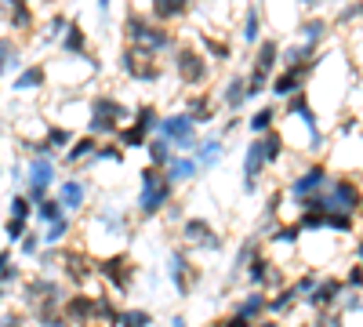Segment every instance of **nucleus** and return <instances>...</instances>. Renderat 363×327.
<instances>
[{"instance_id":"obj_42","label":"nucleus","mask_w":363,"mask_h":327,"mask_svg":"<svg viewBox=\"0 0 363 327\" xmlns=\"http://www.w3.org/2000/svg\"><path fill=\"white\" fill-rule=\"evenodd\" d=\"M200 48H203V55H215L218 62H225V58L233 55V48H229L225 40H218V37H211V33H203V37H200Z\"/></svg>"},{"instance_id":"obj_14","label":"nucleus","mask_w":363,"mask_h":327,"mask_svg":"<svg viewBox=\"0 0 363 327\" xmlns=\"http://www.w3.org/2000/svg\"><path fill=\"white\" fill-rule=\"evenodd\" d=\"M313 66H316V62H306V66H284V73H280V77H272V80H269L272 95H277V99H291V95H298L301 87H306V80H309Z\"/></svg>"},{"instance_id":"obj_7","label":"nucleus","mask_w":363,"mask_h":327,"mask_svg":"<svg viewBox=\"0 0 363 327\" xmlns=\"http://www.w3.org/2000/svg\"><path fill=\"white\" fill-rule=\"evenodd\" d=\"M22 302H26V316L37 313V309H48V306H62L66 302V287H62V280H55V277H33L22 287Z\"/></svg>"},{"instance_id":"obj_64","label":"nucleus","mask_w":363,"mask_h":327,"mask_svg":"<svg viewBox=\"0 0 363 327\" xmlns=\"http://www.w3.org/2000/svg\"><path fill=\"white\" fill-rule=\"evenodd\" d=\"M215 327H222V323H215Z\"/></svg>"},{"instance_id":"obj_51","label":"nucleus","mask_w":363,"mask_h":327,"mask_svg":"<svg viewBox=\"0 0 363 327\" xmlns=\"http://www.w3.org/2000/svg\"><path fill=\"white\" fill-rule=\"evenodd\" d=\"M66 29H69V15H51V18H48V40L62 37Z\"/></svg>"},{"instance_id":"obj_57","label":"nucleus","mask_w":363,"mask_h":327,"mask_svg":"<svg viewBox=\"0 0 363 327\" xmlns=\"http://www.w3.org/2000/svg\"><path fill=\"white\" fill-rule=\"evenodd\" d=\"M99 11H102V18H109V0H99Z\"/></svg>"},{"instance_id":"obj_55","label":"nucleus","mask_w":363,"mask_h":327,"mask_svg":"<svg viewBox=\"0 0 363 327\" xmlns=\"http://www.w3.org/2000/svg\"><path fill=\"white\" fill-rule=\"evenodd\" d=\"M222 327H255V323H251V320H244V316H236V313H233V316H225V320H222Z\"/></svg>"},{"instance_id":"obj_8","label":"nucleus","mask_w":363,"mask_h":327,"mask_svg":"<svg viewBox=\"0 0 363 327\" xmlns=\"http://www.w3.org/2000/svg\"><path fill=\"white\" fill-rule=\"evenodd\" d=\"M120 70H124L131 80H138V84H157L160 77H164V66H160V58H153V55H145V51H138V48H131V44H124L120 48Z\"/></svg>"},{"instance_id":"obj_3","label":"nucleus","mask_w":363,"mask_h":327,"mask_svg":"<svg viewBox=\"0 0 363 327\" xmlns=\"http://www.w3.org/2000/svg\"><path fill=\"white\" fill-rule=\"evenodd\" d=\"M131 124V109L116 95H99L87 102V135L95 138H116V131Z\"/></svg>"},{"instance_id":"obj_17","label":"nucleus","mask_w":363,"mask_h":327,"mask_svg":"<svg viewBox=\"0 0 363 327\" xmlns=\"http://www.w3.org/2000/svg\"><path fill=\"white\" fill-rule=\"evenodd\" d=\"M265 167L269 164H265V153H262V142L255 138L247 145V153H244V193H255L258 189V178H262Z\"/></svg>"},{"instance_id":"obj_52","label":"nucleus","mask_w":363,"mask_h":327,"mask_svg":"<svg viewBox=\"0 0 363 327\" xmlns=\"http://www.w3.org/2000/svg\"><path fill=\"white\" fill-rule=\"evenodd\" d=\"M342 284H345V291H359V287H363V265H352L349 277H345Z\"/></svg>"},{"instance_id":"obj_50","label":"nucleus","mask_w":363,"mask_h":327,"mask_svg":"<svg viewBox=\"0 0 363 327\" xmlns=\"http://www.w3.org/2000/svg\"><path fill=\"white\" fill-rule=\"evenodd\" d=\"M26 233H29V222H18V218H8V222H4V236H8L11 244H18Z\"/></svg>"},{"instance_id":"obj_56","label":"nucleus","mask_w":363,"mask_h":327,"mask_svg":"<svg viewBox=\"0 0 363 327\" xmlns=\"http://www.w3.org/2000/svg\"><path fill=\"white\" fill-rule=\"evenodd\" d=\"M15 258H11V251H0V277H4L8 273V265H11Z\"/></svg>"},{"instance_id":"obj_63","label":"nucleus","mask_w":363,"mask_h":327,"mask_svg":"<svg viewBox=\"0 0 363 327\" xmlns=\"http://www.w3.org/2000/svg\"><path fill=\"white\" fill-rule=\"evenodd\" d=\"M0 302H4V287H0Z\"/></svg>"},{"instance_id":"obj_11","label":"nucleus","mask_w":363,"mask_h":327,"mask_svg":"<svg viewBox=\"0 0 363 327\" xmlns=\"http://www.w3.org/2000/svg\"><path fill=\"white\" fill-rule=\"evenodd\" d=\"M58 270H62V277L73 287H84L91 277L99 273V265H91L87 251H80V248H58Z\"/></svg>"},{"instance_id":"obj_33","label":"nucleus","mask_w":363,"mask_h":327,"mask_svg":"<svg viewBox=\"0 0 363 327\" xmlns=\"http://www.w3.org/2000/svg\"><path fill=\"white\" fill-rule=\"evenodd\" d=\"M145 138H149V131H145V128H138L135 121H131V124H124V128L116 131V145H120V150H142Z\"/></svg>"},{"instance_id":"obj_35","label":"nucleus","mask_w":363,"mask_h":327,"mask_svg":"<svg viewBox=\"0 0 363 327\" xmlns=\"http://www.w3.org/2000/svg\"><path fill=\"white\" fill-rule=\"evenodd\" d=\"M69 229H73V222H69L66 215L58 218V222H48L44 233H40V244H44V248H58V244H62L66 236H69Z\"/></svg>"},{"instance_id":"obj_58","label":"nucleus","mask_w":363,"mask_h":327,"mask_svg":"<svg viewBox=\"0 0 363 327\" xmlns=\"http://www.w3.org/2000/svg\"><path fill=\"white\" fill-rule=\"evenodd\" d=\"M171 327H189V320H186V316H174V320H171Z\"/></svg>"},{"instance_id":"obj_28","label":"nucleus","mask_w":363,"mask_h":327,"mask_svg":"<svg viewBox=\"0 0 363 327\" xmlns=\"http://www.w3.org/2000/svg\"><path fill=\"white\" fill-rule=\"evenodd\" d=\"M95 150H99V138H95V135H77L73 145L66 150V164L77 167V164H84V160L95 157Z\"/></svg>"},{"instance_id":"obj_31","label":"nucleus","mask_w":363,"mask_h":327,"mask_svg":"<svg viewBox=\"0 0 363 327\" xmlns=\"http://www.w3.org/2000/svg\"><path fill=\"white\" fill-rule=\"evenodd\" d=\"M277 58H280V44L277 40H262L258 51H255V66L251 70H262L272 77V70H277Z\"/></svg>"},{"instance_id":"obj_5","label":"nucleus","mask_w":363,"mask_h":327,"mask_svg":"<svg viewBox=\"0 0 363 327\" xmlns=\"http://www.w3.org/2000/svg\"><path fill=\"white\" fill-rule=\"evenodd\" d=\"M58 182V164L55 157H29L26 160V196L29 204H40L51 196V186Z\"/></svg>"},{"instance_id":"obj_9","label":"nucleus","mask_w":363,"mask_h":327,"mask_svg":"<svg viewBox=\"0 0 363 327\" xmlns=\"http://www.w3.org/2000/svg\"><path fill=\"white\" fill-rule=\"evenodd\" d=\"M182 244H186V251H207V255H215L222 251V236L215 233V226H211L207 218H182Z\"/></svg>"},{"instance_id":"obj_41","label":"nucleus","mask_w":363,"mask_h":327,"mask_svg":"<svg viewBox=\"0 0 363 327\" xmlns=\"http://www.w3.org/2000/svg\"><path fill=\"white\" fill-rule=\"evenodd\" d=\"M116 327H153V313L149 309H120Z\"/></svg>"},{"instance_id":"obj_22","label":"nucleus","mask_w":363,"mask_h":327,"mask_svg":"<svg viewBox=\"0 0 363 327\" xmlns=\"http://www.w3.org/2000/svg\"><path fill=\"white\" fill-rule=\"evenodd\" d=\"M225 157V142L222 138H200L196 142V150H193V160L200 171H211V167H218Z\"/></svg>"},{"instance_id":"obj_26","label":"nucleus","mask_w":363,"mask_h":327,"mask_svg":"<svg viewBox=\"0 0 363 327\" xmlns=\"http://www.w3.org/2000/svg\"><path fill=\"white\" fill-rule=\"evenodd\" d=\"M142 150H145V157H149V164H153V167H167L174 160V145L167 138H160V135H149Z\"/></svg>"},{"instance_id":"obj_61","label":"nucleus","mask_w":363,"mask_h":327,"mask_svg":"<svg viewBox=\"0 0 363 327\" xmlns=\"http://www.w3.org/2000/svg\"><path fill=\"white\" fill-rule=\"evenodd\" d=\"M306 4H309V8H316V4H323V0H306Z\"/></svg>"},{"instance_id":"obj_46","label":"nucleus","mask_w":363,"mask_h":327,"mask_svg":"<svg viewBox=\"0 0 363 327\" xmlns=\"http://www.w3.org/2000/svg\"><path fill=\"white\" fill-rule=\"evenodd\" d=\"M40 248H44V244H40V233L29 229V233L22 236V240H18V248H15V251H18L22 258H37V255H40Z\"/></svg>"},{"instance_id":"obj_36","label":"nucleus","mask_w":363,"mask_h":327,"mask_svg":"<svg viewBox=\"0 0 363 327\" xmlns=\"http://www.w3.org/2000/svg\"><path fill=\"white\" fill-rule=\"evenodd\" d=\"M73 138H77V135H73L69 128H62V124H51L48 135H44V142H48V150H51V153H66L69 145H73Z\"/></svg>"},{"instance_id":"obj_18","label":"nucleus","mask_w":363,"mask_h":327,"mask_svg":"<svg viewBox=\"0 0 363 327\" xmlns=\"http://www.w3.org/2000/svg\"><path fill=\"white\" fill-rule=\"evenodd\" d=\"M58 204L66 207V215L69 211H80V207H87V182L84 178H66V182H58Z\"/></svg>"},{"instance_id":"obj_15","label":"nucleus","mask_w":363,"mask_h":327,"mask_svg":"<svg viewBox=\"0 0 363 327\" xmlns=\"http://www.w3.org/2000/svg\"><path fill=\"white\" fill-rule=\"evenodd\" d=\"M167 273H171L174 291L182 294V299H186V294L193 291V277H196V270H193V262H189V251H186V248H174V251H171Z\"/></svg>"},{"instance_id":"obj_21","label":"nucleus","mask_w":363,"mask_h":327,"mask_svg":"<svg viewBox=\"0 0 363 327\" xmlns=\"http://www.w3.org/2000/svg\"><path fill=\"white\" fill-rule=\"evenodd\" d=\"M58 51L62 55H73V58H87V62H95V58L87 55V33L80 22H69V29L62 37H58Z\"/></svg>"},{"instance_id":"obj_43","label":"nucleus","mask_w":363,"mask_h":327,"mask_svg":"<svg viewBox=\"0 0 363 327\" xmlns=\"http://www.w3.org/2000/svg\"><path fill=\"white\" fill-rule=\"evenodd\" d=\"M15 66H18V48H15V40L0 37V77H4L8 70H15Z\"/></svg>"},{"instance_id":"obj_23","label":"nucleus","mask_w":363,"mask_h":327,"mask_svg":"<svg viewBox=\"0 0 363 327\" xmlns=\"http://www.w3.org/2000/svg\"><path fill=\"white\" fill-rule=\"evenodd\" d=\"M236 316H244V320H251V323H258L265 313H269V294L262 291V287H255L251 294H247V299L244 302H240L236 309H233Z\"/></svg>"},{"instance_id":"obj_32","label":"nucleus","mask_w":363,"mask_h":327,"mask_svg":"<svg viewBox=\"0 0 363 327\" xmlns=\"http://www.w3.org/2000/svg\"><path fill=\"white\" fill-rule=\"evenodd\" d=\"M131 121H135L138 128H145L149 135H157V128H160V109H157L153 102H142V106L131 109Z\"/></svg>"},{"instance_id":"obj_44","label":"nucleus","mask_w":363,"mask_h":327,"mask_svg":"<svg viewBox=\"0 0 363 327\" xmlns=\"http://www.w3.org/2000/svg\"><path fill=\"white\" fill-rule=\"evenodd\" d=\"M29 215H33V204H29V196H26V193H15L11 204H8V218L29 222Z\"/></svg>"},{"instance_id":"obj_30","label":"nucleus","mask_w":363,"mask_h":327,"mask_svg":"<svg viewBox=\"0 0 363 327\" xmlns=\"http://www.w3.org/2000/svg\"><path fill=\"white\" fill-rule=\"evenodd\" d=\"M44 84H48V70H44V66H26V70L11 80L15 92H37V87H44Z\"/></svg>"},{"instance_id":"obj_20","label":"nucleus","mask_w":363,"mask_h":327,"mask_svg":"<svg viewBox=\"0 0 363 327\" xmlns=\"http://www.w3.org/2000/svg\"><path fill=\"white\" fill-rule=\"evenodd\" d=\"M345 294V284L338 280V277H327V280H320L316 287H313V294H309V306L320 313V309H330L335 306V299H342Z\"/></svg>"},{"instance_id":"obj_53","label":"nucleus","mask_w":363,"mask_h":327,"mask_svg":"<svg viewBox=\"0 0 363 327\" xmlns=\"http://www.w3.org/2000/svg\"><path fill=\"white\" fill-rule=\"evenodd\" d=\"M359 15H363V4H352V8H345V11L338 15V22H342V26H349V22H356Z\"/></svg>"},{"instance_id":"obj_4","label":"nucleus","mask_w":363,"mask_h":327,"mask_svg":"<svg viewBox=\"0 0 363 327\" xmlns=\"http://www.w3.org/2000/svg\"><path fill=\"white\" fill-rule=\"evenodd\" d=\"M171 70L182 84H189V87H203L207 77H211V66H207V55L193 44H178L171 51Z\"/></svg>"},{"instance_id":"obj_27","label":"nucleus","mask_w":363,"mask_h":327,"mask_svg":"<svg viewBox=\"0 0 363 327\" xmlns=\"http://www.w3.org/2000/svg\"><path fill=\"white\" fill-rule=\"evenodd\" d=\"M251 99H247V77H233L229 84H225V92H222V106L229 109V113H236V109H244Z\"/></svg>"},{"instance_id":"obj_49","label":"nucleus","mask_w":363,"mask_h":327,"mask_svg":"<svg viewBox=\"0 0 363 327\" xmlns=\"http://www.w3.org/2000/svg\"><path fill=\"white\" fill-rule=\"evenodd\" d=\"M298 236H301V229H298V222H294V226H280L277 233L269 236V240H272V244H291V248H294Z\"/></svg>"},{"instance_id":"obj_34","label":"nucleus","mask_w":363,"mask_h":327,"mask_svg":"<svg viewBox=\"0 0 363 327\" xmlns=\"http://www.w3.org/2000/svg\"><path fill=\"white\" fill-rule=\"evenodd\" d=\"M258 142H262V153H265L269 167L284 160V135L280 131H265V135H258Z\"/></svg>"},{"instance_id":"obj_19","label":"nucleus","mask_w":363,"mask_h":327,"mask_svg":"<svg viewBox=\"0 0 363 327\" xmlns=\"http://www.w3.org/2000/svg\"><path fill=\"white\" fill-rule=\"evenodd\" d=\"M29 4H33V0H0V11L8 15L15 33H29V29H33V8Z\"/></svg>"},{"instance_id":"obj_12","label":"nucleus","mask_w":363,"mask_h":327,"mask_svg":"<svg viewBox=\"0 0 363 327\" xmlns=\"http://www.w3.org/2000/svg\"><path fill=\"white\" fill-rule=\"evenodd\" d=\"M62 313L69 323H99V294H87V291H77V294H66L62 302Z\"/></svg>"},{"instance_id":"obj_62","label":"nucleus","mask_w":363,"mask_h":327,"mask_svg":"<svg viewBox=\"0 0 363 327\" xmlns=\"http://www.w3.org/2000/svg\"><path fill=\"white\" fill-rule=\"evenodd\" d=\"M84 327H102V323H84Z\"/></svg>"},{"instance_id":"obj_29","label":"nucleus","mask_w":363,"mask_h":327,"mask_svg":"<svg viewBox=\"0 0 363 327\" xmlns=\"http://www.w3.org/2000/svg\"><path fill=\"white\" fill-rule=\"evenodd\" d=\"M186 113H189V121L200 128V124H211L218 116V109H215V102H211L207 95H193L189 102H186Z\"/></svg>"},{"instance_id":"obj_45","label":"nucleus","mask_w":363,"mask_h":327,"mask_svg":"<svg viewBox=\"0 0 363 327\" xmlns=\"http://www.w3.org/2000/svg\"><path fill=\"white\" fill-rule=\"evenodd\" d=\"M258 37H262V15H258V8H247V15H244V40L258 44Z\"/></svg>"},{"instance_id":"obj_40","label":"nucleus","mask_w":363,"mask_h":327,"mask_svg":"<svg viewBox=\"0 0 363 327\" xmlns=\"http://www.w3.org/2000/svg\"><path fill=\"white\" fill-rule=\"evenodd\" d=\"M109 160H116V164H124V150L116 145V138L113 142H99V150H95V157H91L87 164L95 167V164H109Z\"/></svg>"},{"instance_id":"obj_47","label":"nucleus","mask_w":363,"mask_h":327,"mask_svg":"<svg viewBox=\"0 0 363 327\" xmlns=\"http://www.w3.org/2000/svg\"><path fill=\"white\" fill-rule=\"evenodd\" d=\"M294 299H298L294 287H280L277 299H269V313H287V309L294 306Z\"/></svg>"},{"instance_id":"obj_48","label":"nucleus","mask_w":363,"mask_h":327,"mask_svg":"<svg viewBox=\"0 0 363 327\" xmlns=\"http://www.w3.org/2000/svg\"><path fill=\"white\" fill-rule=\"evenodd\" d=\"M301 33H306V44H316V48H320V40H323V33H327V22H323V18H309L306 26H301Z\"/></svg>"},{"instance_id":"obj_39","label":"nucleus","mask_w":363,"mask_h":327,"mask_svg":"<svg viewBox=\"0 0 363 327\" xmlns=\"http://www.w3.org/2000/svg\"><path fill=\"white\" fill-rule=\"evenodd\" d=\"M316 58V44H294L284 51V66H306Z\"/></svg>"},{"instance_id":"obj_1","label":"nucleus","mask_w":363,"mask_h":327,"mask_svg":"<svg viewBox=\"0 0 363 327\" xmlns=\"http://www.w3.org/2000/svg\"><path fill=\"white\" fill-rule=\"evenodd\" d=\"M124 37H128L131 48H138V51H145V55H153V58L171 55V51L178 48V40H174V33H171V26L157 22L153 15H138V11H128V18H124Z\"/></svg>"},{"instance_id":"obj_16","label":"nucleus","mask_w":363,"mask_h":327,"mask_svg":"<svg viewBox=\"0 0 363 327\" xmlns=\"http://www.w3.org/2000/svg\"><path fill=\"white\" fill-rule=\"evenodd\" d=\"M247 284L251 287H280L284 280H280V273H277V265H272L265 255H262V248L251 255V262H247Z\"/></svg>"},{"instance_id":"obj_38","label":"nucleus","mask_w":363,"mask_h":327,"mask_svg":"<svg viewBox=\"0 0 363 327\" xmlns=\"http://www.w3.org/2000/svg\"><path fill=\"white\" fill-rule=\"evenodd\" d=\"M272 124H277V106H262L251 121H247L251 135H265V131H272Z\"/></svg>"},{"instance_id":"obj_37","label":"nucleus","mask_w":363,"mask_h":327,"mask_svg":"<svg viewBox=\"0 0 363 327\" xmlns=\"http://www.w3.org/2000/svg\"><path fill=\"white\" fill-rule=\"evenodd\" d=\"M66 215V207L58 204V196H48V200H40L37 207H33V218H37V226H48V222H58Z\"/></svg>"},{"instance_id":"obj_54","label":"nucleus","mask_w":363,"mask_h":327,"mask_svg":"<svg viewBox=\"0 0 363 327\" xmlns=\"http://www.w3.org/2000/svg\"><path fill=\"white\" fill-rule=\"evenodd\" d=\"M0 327H26V316L22 313H4L0 316Z\"/></svg>"},{"instance_id":"obj_13","label":"nucleus","mask_w":363,"mask_h":327,"mask_svg":"<svg viewBox=\"0 0 363 327\" xmlns=\"http://www.w3.org/2000/svg\"><path fill=\"white\" fill-rule=\"evenodd\" d=\"M327 182H330L327 167H323V164H313L309 171H301V174L294 178V182L287 186V196H291L294 204H301V200H309L313 193H320V189H323Z\"/></svg>"},{"instance_id":"obj_2","label":"nucleus","mask_w":363,"mask_h":327,"mask_svg":"<svg viewBox=\"0 0 363 327\" xmlns=\"http://www.w3.org/2000/svg\"><path fill=\"white\" fill-rule=\"evenodd\" d=\"M171 200H174V182L167 178V171L145 164L138 171V215L142 218H157V215H164L171 207Z\"/></svg>"},{"instance_id":"obj_25","label":"nucleus","mask_w":363,"mask_h":327,"mask_svg":"<svg viewBox=\"0 0 363 327\" xmlns=\"http://www.w3.org/2000/svg\"><path fill=\"white\" fill-rule=\"evenodd\" d=\"M164 171H167V178H171L174 186H182V182H193V178L200 174V167H196L193 153H174V160H171Z\"/></svg>"},{"instance_id":"obj_24","label":"nucleus","mask_w":363,"mask_h":327,"mask_svg":"<svg viewBox=\"0 0 363 327\" xmlns=\"http://www.w3.org/2000/svg\"><path fill=\"white\" fill-rule=\"evenodd\" d=\"M189 8H193V0H149V11H153V18L164 22V26H171L174 18H182Z\"/></svg>"},{"instance_id":"obj_60","label":"nucleus","mask_w":363,"mask_h":327,"mask_svg":"<svg viewBox=\"0 0 363 327\" xmlns=\"http://www.w3.org/2000/svg\"><path fill=\"white\" fill-rule=\"evenodd\" d=\"M356 258H359V265H363V244H359V248H356Z\"/></svg>"},{"instance_id":"obj_59","label":"nucleus","mask_w":363,"mask_h":327,"mask_svg":"<svg viewBox=\"0 0 363 327\" xmlns=\"http://www.w3.org/2000/svg\"><path fill=\"white\" fill-rule=\"evenodd\" d=\"M255 327H280V323H277V320H258Z\"/></svg>"},{"instance_id":"obj_10","label":"nucleus","mask_w":363,"mask_h":327,"mask_svg":"<svg viewBox=\"0 0 363 327\" xmlns=\"http://www.w3.org/2000/svg\"><path fill=\"white\" fill-rule=\"evenodd\" d=\"M99 277H102L116 294H128V291H131V280H135V262H131L124 251L106 255V258L99 262Z\"/></svg>"},{"instance_id":"obj_6","label":"nucleus","mask_w":363,"mask_h":327,"mask_svg":"<svg viewBox=\"0 0 363 327\" xmlns=\"http://www.w3.org/2000/svg\"><path fill=\"white\" fill-rule=\"evenodd\" d=\"M196 131H200V128L189 121V113H186V109L160 116V128H157V135L167 138V142L174 145V153H193V150H196V142H200Z\"/></svg>"}]
</instances>
